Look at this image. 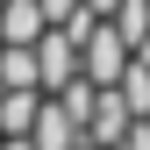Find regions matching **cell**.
<instances>
[{
    "mask_svg": "<svg viewBox=\"0 0 150 150\" xmlns=\"http://www.w3.org/2000/svg\"><path fill=\"white\" fill-rule=\"evenodd\" d=\"M0 86H43V50L36 43H0Z\"/></svg>",
    "mask_w": 150,
    "mask_h": 150,
    "instance_id": "cell-3",
    "label": "cell"
},
{
    "mask_svg": "<svg viewBox=\"0 0 150 150\" xmlns=\"http://www.w3.org/2000/svg\"><path fill=\"white\" fill-rule=\"evenodd\" d=\"M43 36H50L43 0H0V43H43Z\"/></svg>",
    "mask_w": 150,
    "mask_h": 150,
    "instance_id": "cell-1",
    "label": "cell"
},
{
    "mask_svg": "<svg viewBox=\"0 0 150 150\" xmlns=\"http://www.w3.org/2000/svg\"><path fill=\"white\" fill-rule=\"evenodd\" d=\"M0 150H36V136H0Z\"/></svg>",
    "mask_w": 150,
    "mask_h": 150,
    "instance_id": "cell-4",
    "label": "cell"
},
{
    "mask_svg": "<svg viewBox=\"0 0 150 150\" xmlns=\"http://www.w3.org/2000/svg\"><path fill=\"white\" fill-rule=\"evenodd\" d=\"M50 93L43 86H0V136H29Z\"/></svg>",
    "mask_w": 150,
    "mask_h": 150,
    "instance_id": "cell-2",
    "label": "cell"
}]
</instances>
